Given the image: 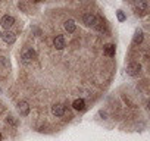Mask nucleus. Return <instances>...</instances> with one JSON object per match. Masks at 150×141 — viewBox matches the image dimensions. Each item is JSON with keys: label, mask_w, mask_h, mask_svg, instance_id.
Here are the masks:
<instances>
[{"label": "nucleus", "mask_w": 150, "mask_h": 141, "mask_svg": "<svg viewBox=\"0 0 150 141\" xmlns=\"http://www.w3.org/2000/svg\"><path fill=\"white\" fill-rule=\"evenodd\" d=\"M35 57H37V54H35V51L33 49H24L22 53H21V62L25 63V65L33 63L35 60Z\"/></svg>", "instance_id": "obj_1"}, {"label": "nucleus", "mask_w": 150, "mask_h": 141, "mask_svg": "<svg viewBox=\"0 0 150 141\" xmlns=\"http://www.w3.org/2000/svg\"><path fill=\"white\" fill-rule=\"evenodd\" d=\"M147 9H149L147 0H137L135 2V15L137 16H144L147 13Z\"/></svg>", "instance_id": "obj_2"}, {"label": "nucleus", "mask_w": 150, "mask_h": 141, "mask_svg": "<svg viewBox=\"0 0 150 141\" xmlns=\"http://www.w3.org/2000/svg\"><path fill=\"white\" fill-rule=\"evenodd\" d=\"M141 72V65L138 62H131L128 66H127V74L129 77H137L138 74Z\"/></svg>", "instance_id": "obj_3"}, {"label": "nucleus", "mask_w": 150, "mask_h": 141, "mask_svg": "<svg viewBox=\"0 0 150 141\" xmlns=\"http://www.w3.org/2000/svg\"><path fill=\"white\" fill-rule=\"evenodd\" d=\"M13 24H15V18L11 16V15H5V16L2 18V21H0V25H2L5 30H9Z\"/></svg>", "instance_id": "obj_4"}, {"label": "nucleus", "mask_w": 150, "mask_h": 141, "mask_svg": "<svg viewBox=\"0 0 150 141\" xmlns=\"http://www.w3.org/2000/svg\"><path fill=\"white\" fill-rule=\"evenodd\" d=\"M96 21H97V16L93 15V13H86L83 16V22L87 25V27H94L96 25Z\"/></svg>", "instance_id": "obj_5"}, {"label": "nucleus", "mask_w": 150, "mask_h": 141, "mask_svg": "<svg viewBox=\"0 0 150 141\" xmlns=\"http://www.w3.org/2000/svg\"><path fill=\"white\" fill-rule=\"evenodd\" d=\"M2 38H3V41H5L6 44H13V43L16 41L15 34H13V32H11L9 30H6L5 32H2Z\"/></svg>", "instance_id": "obj_6"}, {"label": "nucleus", "mask_w": 150, "mask_h": 141, "mask_svg": "<svg viewBox=\"0 0 150 141\" xmlns=\"http://www.w3.org/2000/svg\"><path fill=\"white\" fill-rule=\"evenodd\" d=\"M53 46L56 47V50H63L65 46H66L65 37H63V35H56L54 40H53Z\"/></svg>", "instance_id": "obj_7"}, {"label": "nucleus", "mask_w": 150, "mask_h": 141, "mask_svg": "<svg viewBox=\"0 0 150 141\" xmlns=\"http://www.w3.org/2000/svg\"><path fill=\"white\" fill-rule=\"evenodd\" d=\"M18 112H19V115L21 116H28L30 115V104L27 103V102H19L18 103Z\"/></svg>", "instance_id": "obj_8"}, {"label": "nucleus", "mask_w": 150, "mask_h": 141, "mask_svg": "<svg viewBox=\"0 0 150 141\" xmlns=\"http://www.w3.org/2000/svg\"><path fill=\"white\" fill-rule=\"evenodd\" d=\"M52 113L54 115V116H63L65 115V106L63 104H54V106H52Z\"/></svg>", "instance_id": "obj_9"}, {"label": "nucleus", "mask_w": 150, "mask_h": 141, "mask_svg": "<svg viewBox=\"0 0 150 141\" xmlns=\"http://www.w3.org/2000/svg\"><path fill=\"white\" fill-rule=\"evenodd\" d=\"M72 107H74L75 110H80V112H83V110H86V102H84L83 99H77V100H74Z\"/></svg>", "instance_id": "obj_10"}, {"label": "nucleus", "mask_w": 150, "mask_h": 141, "mask_svg": "<svg viewBox=\"0 0 150 141\" xmlns=\"http://www.w3.org/2000/svg\"><path fill=\"white\" fill-rule=\"evenodd\" d=\"M143 40H144V34H143V31H141V30H135L134 37H132V43H134V44H141Z\"/></svg>", "instance_id": "obj_11"}, {"label": "nucleus", "mask_w": 150, "mask_h": 141, "mask_svg": "<svg viewBox=\"0 0 150 141\" xmlns=\"http://www.w3.org/2000/svg\"><path fill=\"white\" fill-rule=\"evenodd\" d=\"M116 53V49H115V44H106L105 46V54L109 56V57H113Z\"/></svg>", "instance_id": "obj_12"}, {"label": "nucleus", "mask_w": 150, "mask_h": 141, "mask_svg": "<svg viewBox=\"0 0 150 141\" xmlns=\"http://www.w3.org/2000/svg\"><path fill=\"white\" fill-rule=\"evenodd\" d=\"M63 27H65V30H66L68 32H74L75 28H77V25H75V22H74L72 19H68V21L63 24Z\"/></svg>", "instance_id": "obj_13"}, {"label": "nucleus", "mask_w": 150, "mask_h": 141, "mask_svg": "<svg viewBox=\"0 0 150 141\" xmlns=\"http://www.w3.org/2000/svg\"><path fill=\"white\" fill-rule=\"evenodd\" d=\"M116 16H118V21H119V22H124V21L127 19V16H125V13H124L122 11H116Z\"/></svg>", "instance_id": "obj_14"}, {"label": "nucleus", "mask_w": 150, "mask_h": 141, "mask_svg": "<svg viewBox=\"0 0 150 141\" xmlns=\"http://www.w3.org/2000/svg\"><path fill=\"white\" fill-rule=\"evenodd\" d=\"M6 122H8V123H11V125H13V126H16V125H18V121H16L13 116H8V118H6Z\"/></svg>", "instance_id": "obj_15"}, {"label": "nucleus", "mask_w": 150, "mask_h": 141, "mask_svg": "<svg viewBox=\"0 0 150 141\" xmlns=\"http://www.w3.org/2000/svg\"><path fill=\"white\" fill-rule=\"evenodd\" d=\"M0 63H2L5 68H11V63L8 62V59L6 57H3V56H0Z\"/></svg>", "instance_id": "obj_16"}, {"label": "nucleus", "mask_w": 150, "mask_h": 141, "mask_svg": "<svg viewBox=\"0 0 150 141\" xmlns=\"http://www.w3.org/2000/svg\"><path fill=\"white\" fill-rule=\"evenodd\" d=\"M100 115L103 116V119H106V116H108V115H106V112H100Z\"/></svg>", "instance_id": "obj_17"}, {"label": "nucleus", "mask_w": 150, "mask_h": 141, "mask_svg": "<svg viewBox=\"0 0 150 141\" xmlns=\"http://www.w3.org/2000/svg\"><path fill=\"white\" fill-rule=\"evenodd\" d=\"M33 2H34V3H40V2H41V0H33Z\"/></svg>", "instance_id": "obj_18"}, {"label": "nucleus", "mask_w": 150, "mask_h": 141, "mask_svg": "<svg viewBox=\"0 0 150 141\" xmlns=\"http://www.w3.org/2000/svg\"><path fill=\"white\" fill-rule=\"evenodd\" d=\"M0 141H2V132H0Z\"/></svg>", "instance_id": "obj_19"}, {"label": "nucleus", "mask_w": 150, "mask_h": 141, "mask_svg": "<svg viewBox=\"0 0 150 141\" xmlns=\"http://www.w3.org/2000/svg\"><path fill=\"white\" fill-rule=\"evenodd\" d=\"M0 38H2V32H0Z\"/></svg>", "instance_id": "obj_20"}, {"label": "nucleus", "mask_w": 150, "mask_h": 141, "mask_svg": "<svg viewBox=\"0 0 150 141\" xmlns=\"http://www.w3.org/2000/svg\"><path fill=\"white\" fill-rule=\"evenodd\" d=\"M0 93H2V88H0Z\"/></svg>", "instance_id": "obj_21"}]
</instances>
